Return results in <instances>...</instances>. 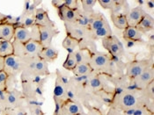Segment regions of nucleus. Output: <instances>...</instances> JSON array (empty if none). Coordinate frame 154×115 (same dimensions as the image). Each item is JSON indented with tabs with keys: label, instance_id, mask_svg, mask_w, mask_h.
<instances>
[{
	"label": "nucleus",
	"instance_id": "f257e3e1",
	"mask_svg": "<svg viewBox=\"0 0 154 115\" xmlns=\"http://www.w3.org/2000/svg\"><path fill=\"white\" fill-rule=\"evenodd\" d=\"M152 104L153 100L148 98L143 90L127 87L124 89H115L111 105L109 107H113L121 112H125L139 106L149 107Z\"/></svg>",
	"mask_w": 154,
	"mask_h": 115
},
{
	"label": "nucleus",
	"instance_id": "f03ea898",
	"mask_svg": "<svg viewBox=\"0 0 154 115\" xmlns=\"http://www.w3.org/2000/svg\"><path fill=\"white\" fill-rule=\"evenodd\" d=\"M89 65L96 74L105 76L116 75V66L111 56L102 52H95L91 55Z\"/></svg>",
	"mask_w": 154,
	"mask_h": 115
},
{
	"label": "nucleus",
	"instance_id": "7ed1b4c3",
	"mask_svg": "<svg viewBox=\"0 0 154 115\" xmlns=\"http://www.w3.org/2000/svg\"><path fill=\"white\" fill-rule=\"evenodd\" d=\"M23 69L20 74V80L34 77H49L50 71L45 61L39 57L23 58Z\"/></svg>",
	"mask_w": 154,
	"mask_h": 115
},
{
	"label": "nucleus",
	"instance_id": "20e7f679",
	"mask_svg": "<svg viewBox=\"0 0 154 115\" xmlns=\"http://www.w3.org/2000/svg\"><path fill=\"white\" fill-rule=\"evenodd\" d=\"M48 77H34L21 81V92L26 99L43 100L44 87Z\"/></svg>",
	"mask_w": 154,
	"mask_h": 115
},
{
	"label": "nucleus",
	"instance_id": "39448f33",
	"mask_svg": "<svg viewBox=\"0 0 154 115\" xmlns=\"http://www.w3.org/2000/svg\"><path fill=\"white\" fill-rule=\"evenodd\" d=\"M23 69V60L14 55L5 58L4 71L8 76L7 86L13 88V83L17 80V77L20 76Z\"/></svg>",
	"mask_w": 154,
	"mask_h": 115
},
{
	"label": "nucleus",
	"instance_id": "423d86ee",
	"mask_svg": "<svg viewBox=\"0 0 154 115\" xmlns=\"http://www.w3.org/2000/svg\"><path fill=\"white\" fill-rule=\"evenodd\" d=\"M153 66V59H142V60H133L125 63L124 75L129 80H133L139 77L146 69Z\"/></svg>",
	"mask_w": 154,
	"mask_h": 115
},
{
	"label": "nucleus",
	"instance_id": "0eeeda50",
	"mask_svg": "<svg viewBox=\"0 0 154 115\" xmlns=\"http://www.w3.org/2000/svg\"><path fill=\"white\" fill-rule=\"evenodd\" d=\"M17 26H20L19 18H13L0 12V41H12Z\"/></svg>",
	"mask_w": 154,
	"mask_h": 115
},
{
	"label": "nucleus",
	"instance_id": "6e6552de",
	"mask_svg": "<svg viewBox=\"0 0 154 115\" xmlns=\"http://www.w3.org/2000/svg\"><path fill=\"white\" fill-rule=\"evenodd\" d=\"M102 46L107 51V54L113 57L122 58L125 56V50L122 41L116 35H111L101 40Z\"/></svg>",
	"mask_w": 154,
	"mask_h": 115
},
{
	"label": "nucleus",
	"instance_id": "1a4fd4ad",
	"mask_svg": "<svg viewBox=\"0 0 154 115\" xmlns=\"http://www.w3.org/2000/svg\"><path fill=\"white\" fill-rule=\"evenodd\" d=\"M56 75L57 77L53 92V98L64 100L66 98V92L69 85L70 77L67 74L62 72L60 69L56 70Z\"/></svg>",
	"mask_w": 154,
	"mask_h": 115
},
{
	"label": "nucleus",
	"instance_id": "9d476101",
	"mask_svg": "<svg viewBox=\"0 0 154 115\" xmlns=\"http://www.w3.org/2000/svg\"><path fill=\"white\" fill-rule=\"evenodd\" d=\"M66 35L77 41H82L85 39H92V33L91 31L86 28L81 26L77 23H63Z\"/></svg>",
	"mask_w": 154,
	"mask_h": 115
},
{
	"label": "nucleus",
	"instance_id": "9b49d317",
	"mask_svg": "<svg viewBox=\"0 0 154 115\" xmlns=\"http://www.w3.org/2000/svg\"><path fill=\"white\" fill-rule=\"evenodd\" d=\"M154 81V67L152 66L151 68L146 69L143 73H142L137 78L130 81L128 88L137 89V90H144L149 83Z\"/></svg>",
	"mask_w": 154,
	"mask_h": 115
},
{
	"label": "nucleus",
	"instance_id": "f8f14e48",
	"mask_svg": "<svg viewBox=\"0 0 154 115\" xmlns=\"http://www.w3.org/2000/svg\"><path fill=\"white\" fill-rule=\"evenodd\" d=\"M25 97L21 91L13 88L10 91H7L6 97L5 99V109H11L19 107L20 105L25 104Z\"/></svg>",
	"mask_w": 154,
	"mask_h": 115
},
{
	"label": "nucleus",
	"instance_id": "ddd939ff",
	"mask_svg": "<svg viewBox=\"0 0 154 115\" xmlns=\"http://www.w3.org/2000/svg\"><path fill=\"white\" fill-rule=\"evenodd\" d=\"M40 28V43L43 47L52 45L53 39L60 34V31L52 26H39Z\"/></svg>",
	"mask_w": 154,
	"mask_h": 115
},
{
	"label": "nucleus",
	"instance_id": "4468645a",
	"mask_svg": "<svg viewBox=\"0 0 154 115\" xmlns=\"http://www.w3.org/2000/svg\"><path fill=\"white\" fill-rule=\"evenodd\" d=\"M84 112V106L80 102L64 99L62 103L59 115H79Z\"/></svg>",
	"mask_w": 154,
	"mask_h": 115
},
{
	"label": "nucleus",
	"instance_id": "2eb2a0df",
	"mask_svg": "<svg viewBox=\"0 0 154 115\" xmlns=\"http://www.w3.org/2000/svg\"><path fill=\"white\" fill-rule=\"evenodd\" d=\"M57 12L60 20H63V23H76L80 16L81 9L72 10L63 5L57 9Z\"/></svg>",
	"mask_w": 154,
	"mask_h": 115
},
{
	"label": "nucleus",
	"instance_id": "dca6fc26",
	"mask_svg": "<svg viewBox=\"0 0 154 115\" xmlns=\"http://www.w3.org/2000/svg\"><path fill=\"white\" fill-rule=\"evenodd\" d=\"M146 13L147 12L143 9L142 5H137L132 9H130V11L126 16L128 26L136 27L142 20V19L145 16Z\"/></svg>",
	"mask_w": 154,
	"mask_h": 115
},
{
	"label": "nucleus",
	"instance_id": "f3484780",
	"mask_svg": "<svg viewBox=\"0 0 154 115\" xmlns=\"http://www.w3.org/2000/svg\"><path fill=\"white\" fill-rule=\"evenodd\" d=\"M35 25L38 26H56V23L49 18L48 12L43 8H37L35 14Z\"/></svg>",
	"mask_w": 154,
	"mask_h": 115
},
{
	"label": "nucleus",
	"instance_id": "a211bd4d",
	"mask_svg": "<svg viewBox=\"0 0 154 115\" xmlns=\"http://www.w3.org/2000/svg\"><path fill=\"white\" fill-rule=\"evenodd\" d=\"M43 47L40 43V41H35L33 40L28 41L26 44H24L25 58L38 57Z\"/></svg>",
	"mask_w": 154,
	"mask_h": 115
},
{
	"label": "nucleus",
	"instance_id": "6ab92c4d",
	"mask_svg": "<svg viewBox=\"0 0 154 115\" xmlns=\"http://www.w3.org/2000/svg\"><path fill=\"white\" fill-rule=\"evenodd\" d=\"M122 38L124 41H130L135 43L143 42V35L137 27L133 26H127L122 31Z\"/></svg>",
	"mask_w": 154,
	"mask_h": 115
},
{
	"label": "nucleus",
	"instance_id": "aec40b11",
	"mask_svg": "<svg viewBox=\"0 0 154 115\" xmlns=\"http://www.w3.org/2000/svg\"><path fill=\"white\" fill-rule=\"evenodd\" d=\"M136 27L139 30V32L142 35H147L149 33H152L154 28L153 18L150 14L146 13L145 16L142 19V20Z\"/></svg>",
	"mask_w": 154,
	"mask_h": 115
},
{
	"label": "nucleus",
	"instance_id": "412c9836",
	"mask_svg": "<svg viewBox=\"0 0 154 115\" xmlns=\"http://www.w3.org/2000/svg\"><path fill=\"white\" fill-rule=\"evenodd\" d=\"M58 55H59L58 49H57L56 47H54L51 45L47 47H43L39 55V57L42 59L43 61H45L47 63H50V62H55L57 59Z\"/></svg>",
	"mask_w": 154,
	"mask_h": 115
},
{
	"label": "nucleus",
	"instance_id": "4be33fe9",
	"mask_svg": "<svg viewBox=\"0 0 154 115\" xmlns=\"http://www.w3.org/2000/svg\"><path fill=\"white\" fill-rule=\"evenodd\" d=\"M13 40L17 41L22 44H26L28 41L31 40V33L30 29L25 28L21 26H17L14 29V36Z\"/></svg>",
	"mask_w": 154,
	"mask_h": 115
},
{
	"label": "nucleus",
	"instance_id": "5701e85b",
	"mask_svg": "<svg viewBox=\"0 0 154 115\" xmlns=\"http://www.w3.org/2000/svg\"><path fill=\"white\" fill-rule=\"evenodd\" d=\"M42 101L38 100V99H26L25 104L26 106L28 114L44 115V113L42 109Z\"/></svg>",
	"mask_w": 154,
	"mask_h": 115
},
{
	"label": "nucleus",
	"instance_id": "b1692460",
	"mask_svg": "<svg viewBox=\"0 0 154 115\" xmlns=\"http://www.w3.org/2000/svg\"><path fill=\"white\" fill-rule=\"evenodd\" d=\"M92 33V38L94 41H98V40H103L107 37H109L113 35L112 28L109 25H107L101 28H99L94 31H91Z\"/></svg>",
	"mask_w": 154,
	"mask_h": 115
},
{
	"label": "nucleus",
	"instance_id": "393cba45",
	"mask_svg": "<svg viewBox=\"0 0 154 115\" xmlns=\"http://www.w3.org/2000/svg\"><path fill=\"white\" fill-rule=\"evenodd\" d=\"M110 17H111V20L113 22V25L119 30L123 31L128 26L126 15H124V14H110Z\"/></svg>",
	"mask_w": 154,
	"mask_h": 115
},
{
	"label": "nucleus",
	"instance_id": "a878e982",
	"mask_svg": "<svg viewBox=\"0 0 154 115\" xmlns=\"http://www.w3.org/2000/svg\"><path fill=\"white\" fill-rule=\"evenodd\" d=\"M71 72L73 73V76L83 77V76H88V75L92 74L94 71L90 67L89 63H79V64H77L75 69Z\"/></svg>",
	"mask_w": 154,
	"mask_h": 115
},
{
	"label": "nucleus",
	"instance_id": "bb28decb",
	"mask_svg": "<svg viewBox=\"0 0 154 115\" xmlns=\"http://www.w3.org/2000/svg\"><path fill=\"white\" fill-rule=\"evenodd\" d=\"M62 46L68 53H73L77 49H79V41L66 35L62 42Z\"/></svg>",
	"mask_w": 154,
	"mask_h": 115
},
{
	"label": "nucleus",
	"instance_id": "cd10ccee",
	"mask_svg": "<svg viewBox=\"0 0 154 115\" xmlns=\"http://www.w3.org/2000/svg\"><path fill=\"white\" fill-rule=\"evenodd\" d=\"M107 25H109V24H108V21L107 20L105 15L100 13V12H98L97 17L95 18V20L93 21V23L88 26V29L90 31H94V30L101 28V27H103V26H105Z\"/></svg>",
	"mask_w": 154,
	"mask_h": 115
},
{
	"label": "nucleus",
	"instance_id": "c85d7f7f",
	"mask_svg": "<svg viewBox=\"0 0 154 115\" xmlns=\"http://www.w3.org/2000/svg\"><path fill=\"white\" fill-rule=\"evenodd\" d=\"M14 54L12 41H0V57L5 58Z\"/></svg>",
	"mask_w": 154,
	"mask_h": 115
},
{
	"label": "nucleus",
	"instance_id": "c756f323",
	"mask_svg": "<svg viewBox=\"0 0 154 115\" xmlns=\"http://www.w3.org/2000/svg\"><path fill=\"white\" fill-rule=\"evenodd\" d=\"M79 49H85L89 51L91 54H94L98 51L96 41L92 39H85L79 41Z\"/></svg>",
	"mask_w": 154,
	"mask_h": 115
},
{
	"label": "nucleus",
	"instance_id": "7c9ffc66",
	"mask_svg": "<svg viewBox=\"0 0 154 115\" xmlns=\"http://www.w3.org/2000/svg\"><path fill=\"white\" fill-rule=\"evenodd\" d=\"M75 58L77 60L78 64L79 63H89L91 53L85 49H77L75 52H73Z\"/></svg>",
	"mask_w": 154,
	"mask_h": 115
},
{
	"label": "nucleus",
	"instance_id": "2f4dec72",
	"mask_svg": "<svg viewBox=\"0 0 154 115\" xmlns=\"http://www.w3.org/2000/svg\"><path fill=\"white\" fill-rule=\"evenodd\" d=\"M124 115H154V112L149 109L148 106H139L122 112Z\"/></svg>",
	"mask_w": 154,
	"mask_h": 115
},
{
	"label": "nucleus",
	"instance_id": "473e14b6",
	"mask_svg": "<svg viewBox=\"0 0 154 115\" xmlns=\"http://www.w3.org/2000/svg\"><path fill=\"white\" fill-rule=\"evenodd\" d=\"M77 64H78V62H77V60L75 58L74 54L73 53H68L67 57L65 59L64 62L63 63V68L68 70V71H72L75 69V67L77 66Z\"/></svg>",
	"mask_w": 154,
	"mask_h": 115
},
{
	"label": "nucleus",
	"instance_id": "72a5a7b5",
	"mask_svg": "<svg viewBox=\"0 0 154 115\" xmlns=\"http://www.w3.org/2000/svg\"><path fill=\"white\" fill-rule=\"evenodd\" d=\"M97 3V0H81V10L85 13H92L94 12V7Z\"/></svg>",
	"mask_w": 154,
	"mask_h": 115
},
{
	"label": "nucleus",
	"instance_id": "f704fd0d",
	"mask_svg": "<svg viewBox=\"0 0 154 115\" xmlns=\"http://www.w3.org/2000/svg\"><path fill=\"white\" fill-rule=\"evenodd\" d=\"M12 46H13V51H14V56L18 57L23 59L25 58V51H24V44L17 41H12Z\"/></svg>",
	"mask_w": 154,
	"mask_h": 115
},
{
	"label": "nucleus",
	"instance_id": "c9c22d12",
	"mask_svg": "<svg viewBox=\"0 0 154 115\" xmlns=\"http://www.w3.org/2000/svg\"><path fill=\"white\" fill-rule=\"evenodd\" d=\"M6 115H27V109L26 104L20 105L19 107L11 108V109H5Z\"/></svg>",
	"mask_w": 154,
	"mask_h": 115
},
{
	"label": "nucleus",
	"instance_id": "e433bc0d",
	"mask_svg": "<svg viewBox=\"0 0 154 115\" xmlns=\"http://www.w3.org/2000/svg\"><path fill=\"white\" fill-rule=\"evenodd\" d=\"M63 5L72 10L81 9L80 1H78V0H63Z\"/></svg>",
	"mask_w": 154,
	"mask_h": 115
},
{
	"label": "nucleus",
	"instance_id": "4c0bfd02",
	"mask_svg": "<svg viewBox=\"0 0 154 115\" xmlns=\"http://www.w3.org/2000/svg\"><path fill=\"white\" fill-rule=\"evenodd\" d=\"M116 0H98L97 3H99V5L106 10L112 11L116 5Z\"/></svg>",
	"mask_w": 154,
	"mask_h": 115
},
{
	"label": "nucleus",
	"instance_id": "58836bf2",
	"mask_svg": "<svg viewBox=\"0 0 154 115\" xmlns=\"http://www.w3.org/2000/svg\"><path fill=\"white\" fill-rule=\"evenodd\" d=\"M7 82L8 76L5 71L0 72V91L5 92L7 91Z\"/></svg>",
	"mask_w": 154,
	"mask_h": 115
},
{
	"label": "nucleus",
	"instance_id": "ea45409f",
	"mask_svg": "<svg viewBox=\"0 0 154 115\" xmlns=\"http://www.w3.org/2000/svg\"><path fill=\"white\" fill-rule=\"evenodd\" d=\"M30 33H31V40L40 41V28L37 25H35L33 27L30 28Z\"/></svg>",
	"mask_w": 154,
	"mask_h": 115
},
{
	"label": "nucleus",
	"instance_id": "a19ab883",
	"mask_svg": "<svg viewBox=\"0 0 154 115\" xmlns=\"http://www.w3.org/2000/svg\"><path fill=\"white\" fill-rule=\"evenodd\" d=\"M153 84H154V81L153 82H152L151 83H149V85H148V86L143 90L144 92H145V94H146V96L148 97V98H149V99H151V100H154Z\"/></svg>",
	"mask_w": 154,
	"mask_h": 115
},
{
	"label": "nucleus",
	"instance_id": "79ce46f5",
	"mask_svg": "<svg viewBox=\"0 0 154 115\" xmlns=\"http://www.w3.org/2000/svg\"><path fill=\"white\" fill-rule=\"evenodd\" d=\"M107 115H123V113H122V112L119 111L117 109H115L113 107H109Z\"/></svg>",
	"mask_w": 154,
	"mask_h": 115
},
{
	"label": "nucleus",
	"instance_id": "37998d69",
	"mask_svg": "<svg viewBox=\"0 0 154 115\" xmlns=\"http://www.w3.org/2000/svg\"><path fill=\"white\" fill-rule=\"evenodd\" d=\"M5 68V58L0 57V72L4 71Z\"/></svg>",
	"mask_w": 154,
	"mask_h": 115
},
{
	"label": "nucleus",
	"instance_id": "c03bdc74",
	"mask_svg": "<svg viewBox=\"0 0 154 115\" xmlns=\"http://www.w3.org/2000/svg\"><path fill=\"white\" fill-rule=\"evenodd\" d=\"M146 3V5H147V7L149 8H151V9H152L153 8V1H146L145 2Z\"/></svg>",
	"mask_w": 154,
	"mask_h": 115
},
{
	"label": "nucleus",
	"instance_id": "a18cd8bd",
	"mask_svg": "<svg viewBox=\"0 0 154 115\" xmlns=\"http://www.w3.org/2000/svg\"><path fill=\"white\" fill-rule=\"evenodd\" d=\"M0 109H5V103L3 101L0 100Z\"/></svg>",
	"mask_w": 154,
	"mask_h": 115
},
{
	"label": "nucleus",
	"instance_id": "49530a36",
	"mask_svg": "<svg viewBox=\"0 0 154 115\" xmlns=\"http://www.w3.org/2000/svg\"><path fill=\"white\" fill-rule=\"evenodd\" d=\"M0 115H6L5 109H0Z\"/></svg>",
	"mask_w": 154,
	"mask_h": 115
},
{
	"label": "nucleus",
	"instance_id": "de8ad7c7",
	"mask_svg": "<svg viewBox=\"0 0 154 115\" xmlns=\"http://www.w3.org/2000/svg\"><path fill=\"white\" fill-rule=\"evenodd\" d=\"M79 115H88V113H85V112H84L83 113H81V114H79Z\"/></svg>",
	"mask_w": 154,
	"mask_h": 115
},
{
	"label": "nucleus",
	"instance_id": "09e8293b",
	"mask_svg": "<svg viewBox=\"0 0 154 115\" xmlns=\"http://www.w3.org/2000/svg\"><path fill=\"white\" fill-rule=\"evenodd\" d=\"M27 115H29V114H28V113H27Z\"/></svg>",
	"mask_w": 154,
	"mask_h": 115
}]
</instances>
